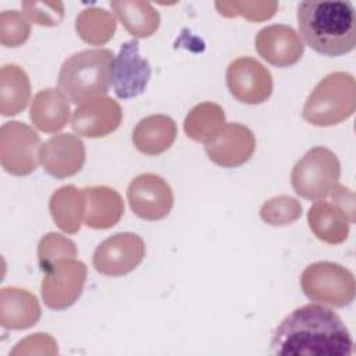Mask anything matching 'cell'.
Wrapping results in <instances>:
<instances>
[{
  "label": "cell",
  "mask_w": 356,
  "mask_h": 356,
  "mask_svg": "<svg viewBox=\"0 0 356 356\" xmlns=\"http://www.w3.org/2000/svg\"><path fill=\"white\" fill-rule=\"evenodd\" d=\"M271 352L282 356H350L353 339L341 317L323 305L291 312L275 328Z\"/></svg>",
  "instance_id": "cell-1"
},
{
  "label": "cell",
  "mask_w": 356,
  "mask_h": 356,
  "mask_svg": "<svg viewBox=\"0 0 356 356\" xmlns=\"http://www.w3.org/2000/svg\"><path fill=\"white\" fill-rule=\"evenodd\" d=\"M299 36L314 51L338 57L355 49L356 10L348 0H307L298 6Z\"/></svg>",
  "instance_id": "cell-2"
},
{
  "label": "cell",
  "mask_w": 356,
  "mask_h": 356,
  "mask_svg": "<svg viewBox=\"0 0 356 356\" xmlns=\"http://www.w3.org/2000/svg\"><path fill=\"white\" fill-rule=\"evenodd\" d=\"M113 53L108 49L82 50L67 58L58 72V89L74 104H83L108 92Z\"/></svg>",
  "instance_id": "cell-3"
},
{
  "label": "cell",
  "mask_w": 356,
  "mask_h": 356,
  "mask_svg": "<svg viewBox=\"0 0 356 356\" xmlns=\"http://www.w3.org/2000/svg\"><path fill=\"white\" fill-rule=\"evenodd\" d=\"M356 83L349 72L337 71L323 78L302 108V117L316 127L337 125L355 113Z\"/></svg>",
  "instance_id": "cell-4"
},
{
  "label": "cell",
  "mask_w": 356,
  "mask_h": 356,
  "mask_svg": "<svg viewBox=\"0 0 356 356\" xmlns=\"http://www.w3.org/2000/svg\"><path fill=\"white\" fill-rule=\"evenodd\" d=\"M303 293L313 302L345 307L355 299V277L346 267L332 261L307 266L300 275Z\"/></svg>",
  "instance_id": "cell-5"
},
{
  "label": "cell",
  "mask_w": 356,
  "mask_h": 356,
  "mask_svg": "<svg viewBox=\"0 0 356 356\" xmlns=\"http://www.w3.org/2000/svg\"><path fill=\"white\" fill-rule=\"evenodd\" d=\"M341 164L334 152L317 146L310 149L293 167L291 184L293 191L310 200H321L330 196L338 184Z\"/></svg>",
  "instance_id": "cell-6"
},
{
  "label": "cell",
  "mask_w": 356,
  "mask_h": 356,
  "mask_svg": "<svg viewBox=\"0 0 356 356\" xmlns=\"http://www.w3.org/2000/svg\"><path fill=\"white\" fill-rule=\"evenodd\" d=\"M40 138L29 125L10 121L0 128V161L11 175H28L39 163Z\"/></svg>",
  "instance_id": "cell-7"
},
{
  "label": "cell",
  "mask_w": 356,
  "mask_h": 356,
  "mask_svg": "<svg viewBox=\"0 0 356 356\" xmlns=\"http://www.w3.org/2000/svg\"><path fill=\"white\" fill-rule=\"evenodd\" d=\"M43 273L42 298L44 305L53 310H64L81 296L88 270L79 260L63 259Z\"/></svg>",
  "instance_id": "cell-8"
},
{
  "label": "cell",
  "mask_w": 356,
  "mask_h": 356,
  "mask_svg": "<svg viewBox=\"0 0 356 356\" xmlns=\"http://www.w3.org/2000/svg\"><path fill=\"white\" fill-rule=\"evenodd\" d=\"M146 253L145 242L132 232H118L104 239L93 253L95 270L107 277H121L134 271Z\"/></svg>",
  "instance_id": "cell-9"
},
{
  "label": "cell",
  "mask_w": 356,
  "mask_h": 356,
  "mask_svg": "<svg viewBox=\"0 0 356 356\" xmlns=\"http://www.w3.org/2000/svg\"><path fill=\"white\" fill-rule=\"evenodd\" d=\"M225 79L231 95L245 104H260L273 92L270 71L253 57L234 60L227 68Z\"/></svg>",
  "instance_id": "cell-10"
},
{
  "label": "cell",
  "mask_w": 356,
  "mask_h": 356,
  "mask_svg": "<svg viewBox=\"0 0 356 356\" xmlns=\"http://www.w3.org/2000/svg\"><path fill=\"white\" fill-rule=\"evenodd\" d=\"M127 199L131 210L147 221L167 217L174 204L171 186L160 175L152 172L140 174L131 181Z\"/></svg>",
  "instance_id": "cell-11"
},
{
  "label": "cell",
  "mask_w": 356,
  "mask_h": 356,
  "mask_svg": "<svg viewBox=\"0 0 356 356\" xmlns=\"http://www.w3.org/2000/svg\"><path fill=\"white\" fill-rule=\"evenodd\" d=\"M152 76V67L139 54L136 40L125 42L113 61L111 85L121 99H131L145 92Z\"/></svg>",
  "instance_id": "cell-12"
},
{
  "label": "cell",
  "mask_w": 356,
  "mask_h": 356,
  "mask_svg": "<svg viewBox=\"0 0 356 356\" xmlns=\"http://www.w3.org/2000/svg\"><path fill=\"white\" fill-rule=\"evenodd\" d=\"M254 46L267 63L275 67H291L296 64L305 51L299 33L289 25L275 24L259 31Z\"/></svg>",
  "instance_id": "cell-13"
},
{
  "label": "cell",
  "mask_w": 356,
  "mask_h": 356,
  "mask_svg": "<svg viewBox=\"0 0 356 356\" xmlns=\"http://www.w3.org/2000/svg\"><path fill=\"white\" fill-rule=\"evenodd\" d=\"M256 149V138L253 132L238 122L225 124L218 136L204 145L209 159L225 168H234L245 164Z\"/></svg>",
  "instance_id": "cell-14"
},
{
  "label": "cell",
  "mask_w": 356,
  "mask_h": 356,
  "mask_svg": "<svg viewBox=\"0 0 356 356\" xmlns=\"http://www.w3.org/2000/svg\"><path fill=\"white\" fill-rule=\"evenodd\" d=\"M122 121L118 102L102 96L79 104L72 114L71 127L75 134L85 138H102L114 132Z\"/></svg>",
  "instance_id": "cell-15"
},
{
  "label": "cell",
  "mask_w": 356,
  "mask_h": 356,
  "mask_svg": "<svg viewBox=\"0 0 356 356\" xmlns=\"http://www.w3.org/2000/svg\"><path fill=\"white\" fill-rule=\"evenodd\" d=\"M39 157L47 174L63 179L82 170L85 163V145L75 135L58 134L42 145Z\"/></svg>",
  "instance_id": "cell-16"
},
{
  "label": "cell",
  "mask_w": 356,
  "mask_h": 356,
  "mask_svg": "<svg viewBox=\"0 0 356 356\" xmlns=\"http://www.w3.org/2000/svg\"><path fill=\"white\" fill-rule=\"evenodd\" d=\"M38 298L18 286H4L0 291V324L6 330H26L40 318Z\"/></svg>",
  "instance_id": "cell-17"
},
{
  "label": "cell",
  "mask_w": 356,
  "mask_h": 356,
  "mask_svg": "<svg viewBox=\"0 0 356 356\" xmlns=\"http://www.w3.org/2000/svg\"><path fill=\"white\" fill-rule=\"evenodd\" d=\"M86 196L85 225L93 229L114 227L124 214V202L117 191L110 186L83 188Z\"/></svg>",
  "instance_id": "cell-18"
},
{
  "label": "cell",
  "mask_w": 356,
  "mask_h": 356,
  "mask_svg": "<svg viewBox=\"0 0 356 356\" xmlns=\"http://www.w3.org/2000/svg\"><path fill=\"white\" fill-rule=\"evenodd\" d=\"M177 138L175 121L164 114H154L142 118L134 132L132 142L135 147L147 156L161 154L171 147Z\"/></svg>",
  "instance_id": "cell-19"
},
{
  "label": "cell",
  "mask_w": 356,
  "mask_h": 356,
  "mask_svg": "<svg viewBox=\"0 0 356 356\" xmlns=\"http://www.w3.org/2000/svg\"><path fill=\"white\" fill-rule=\"evenodd\" d=\"M70 103L61 90L47 88L35 95L29 118L33 125L46 134L61 131L70 120Z\"/></svg>",
  "instance_id": "cell-20"
},
{
  "label": "cell",
  "mask_w": 356,
  "mask_h": 356,
  "mask_svg": "<svg viewBox=\"0 0 356 356\" xmlns=\"http://www.w3.org/2000/svg\"><path fill=\"white\" fill-rule=\"evenodd\" d=\"M307 222L312 232L330 245L342 243L349 234V218L335 203L318 200L307 211Z\"/></svg>",
  "instance_id": "cell-21"
},
{
  "label": "cell",
  "mask_w": 356,
  "mask_h": 356,
  "mask_svg": "<svg viewBox=\"0 0 356 356\" xmlns=\"http://www.w3.org/2000/svg\"><path fill=\"white\" fill-rule=\"evenodd\" d=\"M49 210L61 231L67 234H76L86 213L85 191L78 189L75 185L61 186L51 195Z\"/></svg>",
  "instance_id": "cell-22"
},
{
  "label": "cell",
  "mask_w": 356,
  "mask_h": 356,
  "mask_svg": "<svg viewBox=\"0 0 356 356\" xmlns=\"http://www.w3.org/2000/svg\"><path fill=\"white\" fill-rule=\"evenodd\" d=\"M110 7L127 32L135 38H149L159 29L160 14L147 1L114 0Z\"/></svg>",
  "instance_id": "cell-23"
},
{
  "label": "cell",
  "mask_w": 356,
  "mask_h": 356,
  "mask_svg": "<svg viewBox=\"0 0 356 356\" xmlns=\"http://www.w3.org/2000/svg\"><path fill=\"white\" fill-rule=\"evenodd\" d=\"M31 83L26 72L15 65L7 64L0 70V113L4 117L19 114L29 102Z\"/></svg>",
  "instance_id": "cell-24"
},
{
  "label": "cell",
  "mask_w": 356,
  "mask_h": 356,
  "mask_svg": "<svg viewBox=\"0 0 356 356\" xmlns=\"http://www.w3.org/2000/svg\"><path fill=\"white\" fill-rule=\"evenodd\" d=\"M225 125V114L220 104L203 102L196 104L184 121V131L188 138L204 145L213 142Z\"/></svg>",
  "instance_id": "cell-25"
},
{
  "label": "cell",
  "mask_w": 356,
  "mask_h": 356,
  "mask_svg": "<svg viewBox=\"0 0 356 356\" xmlns=\"http://www.w3.org/2000/svg\"><path fill=\"white\" fill-rule=\"evenodd\" d=\"M117 28L114 15L99 7H89L79 13L75 21V29L79 38L93 46H102L107 43Z\"/></svg>",
  "instance_id": "cell-26"
},
{
  "label": "cell",
  "mask_w": 356,
  "mask_h": 356,
  "mask_svg": "<svg viewBox=\"0 0 356 356\" xmlns=\"http://www.w3.org/2000/svg\"><path fill=\"white\" fill-rule=\"evenodd\" d=\"M76 254L78 249L75 243L57 232L46 234L38 246V259L42 271H46L58 260L75 259Z\"/></svg>",
  "instance_id": "cell-27"
},
{
  "label": "cell",
  "mask_w": 356,
  "mask_h": 356,
  "mask_svg": "<svg viewBox=\"0 0 356 356\" xmlns=\"http://www.w3.org/2000/svg\"><path fill=\"white\" fill-rule=\"evenodd\" d=\"M302 216V204L292 196L271 197L260 207V218L268 225L281 227L296 221Z\"/></svg>",
  "instance_id": "cell-28"
},
{
  "label": "cell",
  "mask_w": 356,
  "mask_h": 356,
  "mask_svg": "<svg viewBox=\"0 0 356 356\" xmlns=\"http://www.w3.org/2000/svg\"><path fill=\"white\" fill-rule=\"evenodd\" d=\"M216 8L224 17L242 15L248 21L260 22L271 18L277 8V1H217Z\"/></svg>",
  "instance_id": "cell-29"
},
{
  "label": "cell",
  "mask_w": 356,
  "mask_h": 356,
  "mask_svg": "<svg viewBox=\"0 0 356 356\" xmlns=\"http://www.w3.org/2000/svg\"><path fill=\"white\" fill-rule=\"evenodd\" d=\"M31 35V24L17 10H6L0 14V42L6 47L24 44Z\"/></svg>",
  "instance_id": "cell-30"
},
{
  "label": "cell",
  "mask_w": 356,
  "mask_h": 356,
  "mask_svg": "<svg viewBox=\"0 0 356 356\" xmlns=\"http://www.w3.org/2000/svg\"><path fill=\"white\" fill-rule=\"evenodd\" d=\"M21 7L28 21L42 26H56L64 18L61 1H22Z\"/></svg>",
  "instance_id": "cell-31"
},
{
  "label": "cell",
  "mask_w": 356,
  "mask_h": 356,
  "mask_svg": "<svg viewBox=\"0 0 356 356\" xmlns=\"http://www.w3.org/2000/svg\"><path fill=\"white\" fill-rule=\"evenodd\" d=\"M57 353L56 339L43 332H36L19 341L10 355H54Z\"/></svg>",
  "instance_id": "cell-32"
},
{
  "label": "cell",
  "mask_w": 356,
  "mask_h": 356,
  "mask_svg": "<svg viewBox=\"0 0 356 356\" xmlns=\"http://www.w3.org/2000/svg\"><path fill=\"white\" fill-rule=\"evenodd\" d=\"M331 197H332V203H335L337 206H339L345 214L349 218V222H355V195L350 189L337 184L332 191H331Z\"/></svg>",
  "instance_id": "cell-33"
}]
</instances>
